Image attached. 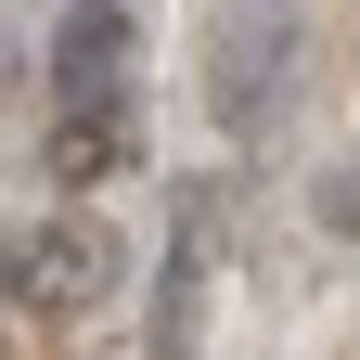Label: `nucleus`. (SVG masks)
<instances>
[{
    "mask_svg": "<svg viewBox=\"0 0 360 360\" xmlns=\"http://www.w3.org/2000/svg\"><path fill=\"white\" fill-rule=\"evenodd\" d=\"M116 270H129V245L90 206H39V219L0 232V309H13V322H90V309L116 296Z\"/></svg>",
    "mask_w": 360,
    "mask_h": 360,
    "instance_id": "nucleus-1",
    "label": "nucleus"
},
{
    "mask_svg": "<svg viewBox=\"0 0 360 360\" xmlns=\"http://www.w3.org/2000/svg\"><path fill=\"white\" fill-rule=\"evenodd\" d=\"M142 26H129V0H65L52 26V103H103V90H142Z\"/></svg>",
    "mask_w": 360,
    "mask_h": 360,
    "instance_id": "nucleus-2",
    "label": "nucleus"
},
{
    "mask_svg": "<svg viewBox=\"0 0 360 360\" xmlns=\"http://www.w3.org/2000/svg\"><path fill=\"white\" fill-rule=\"evenodd\" d=\"M142 167V90H103V103H52V180L65 193H103V180Z\"/></svg>",
    "mask_w": 360,
    "mask_h": 360,
    "instance_id": "nucleus-3",
    "label": "nucleus"
},
{
    "mask_svg": "<svg viewBox=\"0 0 360 360\" xmlns=\"http://www.w3.org/2000/svg\"><path fill=\"white\" fill-rule=\"evenodd\" d=\"M283 52H296L283 13H232V26H219V77H206V103H219V129H232V142L257 129L270 90H283Z\"/></svg>",
    "mask_w": 360,
    "mask_h": 360,
    "instance_id": "nucleus-4",
    "label": "nucleus"
},
{
    "mask_svg": "<svg viewBox=\"0 0 360 360\" xmlns=\"http://www.w3.org/2000/svg\"><path fill=\"white\" fill-rule=\"evenodd\" d=\"M155 360H193L206 335V206H180V232H167V270H155Z\"/></svg>",
    "mask_w": 360,
    "mask_h": 360,
    "instance_id": "nucleus-5",
    "label": "nucleus"
},
{
    "mask_svg": "<svg viewBox=\"0 0 360 360\" xmlns=\"http://www.w3.org/2000/svg\"><path fill=\"white\" fill-rule=\"evenodd\" d=\"M309 219H322L335 245H360V155H347V167H322V193H309Z\"/></svg>",
    "mask_w": 360,
    "mask_h": 360,
    "instance_id": "nucleus-6",
    "label": "nucleus"
}]
</instances>
